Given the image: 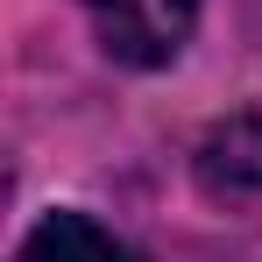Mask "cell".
<instances>
[{"instance_id": "cell-2", "label": "cell", "mask_w": 262, "mask_h": 262, "mask_svg": "<svg viewBox=\"0 0 262 262\" xmlns=\"http://www.w3.org/2000/svg\"><path fill=\"white\" fill-rule=\"evenodd\" d=\"M199 184H206V199H227V206L262 199V99L227 114L199 142Z\"/></svg>"}, {"instance_id": "cell-1", "label": "cell", "mask_w": 262, "mask_h": 262, "mask_svg": "<svg viewBox=\"0 0 262 262\" xmlns=\"http://www.w3.org/2000/svg\"><path fill=\"white\" fill-rule=\"evenodd\" d=\"M191 21H199V0H92V29L106 57L135 71H163L191 43Z\"/></svg>"}, {"instance_id": "cell-3", "label": "cell", "mask_w": 262, "mask_h": 262, "mask_svg": "<svg viewBox=\"0 0 262 262\" xmlns=\"http://www.w3.org/2000/svg\"><path fill=\"white\" fill-rule=\"evenodd\" d=\"M14 262H135L128 241H114L99 220L85 213H50L29 241H21V255Z\"/></svg>"}]
</instances>
